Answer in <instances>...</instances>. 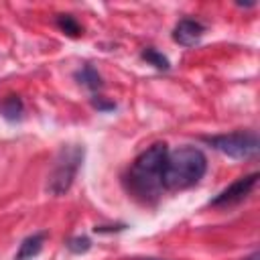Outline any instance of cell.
<instances>
[{
  "label": "cell",
  "mask_w": 260,
  "mask_h": 260,
  "mask_svg": "<svg viewBox=\"0 0 260 260\" xmlns=\"http://www.w3.org/2000/svg\"><path fill=\"white\" fill-rule=\"evenodd\" d=\"M65 248L71 254H85L91 248V240L87 236H73V238H69L65 242Z\"/></svg>",
  "instance_id": "cell-12"
},
{
  "label": "cell",
  "mask_w": 260,
  "mask_h": 260,
  "mask_svg": "<svg viewBox=\"0 0 260 260\" xmlns=\"http://www.w3.org/2000/svg\"><path fill=\"white\" fill-rule=\"evenodd\" d=\"M73 77L77 79L79 85L87 87L89 91H100V89L104 87V79H102V75H100L98 69H95L93 65H89V63H85L81 69H77V71L73 73Z\"/></svg>",
  "instance_id": "cell-8"
},
{
  "label": "cell",
  "mask_w": 260,
  "mask_h": 260,
  "mask_svg": "<svg viewBox=\"0 0 260 260\" xmlns=\"http://www.w3.org/2000/svg\"><path fill=\"white\" fill-rule=\"evenodd\" d=\"M169 154V146L165 142H154L144 148L126 173V187L128 191L140 199L142 203H152L158 199L162 189V165Z\"/></svg>",
  "instance_id": "cell-1"
},
{
  "label": "cell",
  "mask_w": 260,
  "mask_h": 260,
  "mask_svg": "<svg viewBox=\"0 0 260 260\" xmlns=\"http://www.w3.org/2000/svg\"><path fill=\"white\" fill-rule=\"evenodd\" d=\"M85 148L81 144H63L55 156L53 169L47 179V193L59 197L67 193L77 177V171L83 162Z\"/></svg>",
  "instance_id": "cell-3"
},
{
  "label": "cell",
  "mask_w": 260,
  "mask_h": 260,
  "mask_svg": "<svg viewBox=\"0 0 260 260\" xmlns=\"http://www.w3.org/2000/svg\"><path fill=\"white\" fill-rule=\"evenodd\" d=\"M91 106H93L98 112H110V110H116V104H114V102H106V100L100 98V95H95V98L91 100Z\"/></svg>",
  "instance_id": "cell-13"
},
{
  "label": "cell",
  "mask_w": 260,
  "mask_h": 260,
  "mask_svg": "<svg viewBox=\"0 0 260 260\" xmlns=\"http://www.w3.org/2000/svg\"><path fill=\"white\" fill-rule=\"evenodd\" d=\"M203 140L219 150L221 154L234 158V160H248L254 158L260 150V140L254 130H236L228 134H215V136H203Z\"/></svg>",
  "instance_id": "cell-4"
},
{
  "label": "cell",
  "mask_w": 260,
  "mask_h": 260,
  "mask_svg": "<svg viewBox=\"0 0 260 260\" xmlns=\"http://www.w3.org/2000/svg\"><path fill=\"white\" fill-rule=\"evenodd\" d=\"M45 238H47V232H37V234L26 236L20 242V246H18V250L14 254V260H32L35 256H39L41 250H43Z\"/></svg>",
  "instance_id": "cell-7"
},
{
  "label": "cell",
  "mask_w": 260,
  "mask_h": 260,
  "mask_svg": "<svg viewBox=\"0 0 260 260\" xmlns=\"http://www.w3.org/2000/svg\"><path fill=\"white\" fill-rule=\"evenodd\" d=\"M57 26H59L67 37H73V39H77V37L83 35V26H81V24L77 22V18L71 16V14H59V16H57Z\"/></svg>",
  "instance_id": "cell-11"
},
{
  "label": "cell",
  "mask_w": 260,
  "mask_h": 260,
  "mask_svg": "<svg viewBox=\"0 0 260 260\" xmlns=\"http://www.w3.org/2000/svg\"><path fill=\"white\" fill-rule=\"evenodd\" d=\"M128 260H158V258H128Z\"/></svg>",
  "instance_id": "cell-16"
},
{
  "label": "cell",
  "mask_w": 260,
  "mask_h": 260,
  "mask_svg": "<svg viewBox=\"0 0 260 260\" xmlns=\"http://www.w3.org/2000/svg\"><path fill=\"white\" fill-rule=\"evenodd\" d=\"M258 179H260V175H258L256 171L250 173V175H244V177L236 179V181L230 183L225 189H221V191L209 201V205H211V207H232V205L244 201V199L254 191Z\"/></svg>",
  "instance_id": "cell-5"
},
{
  "label": "cell",
  "mask_w": 260,
  "mask_h": 260,
  "mask_svg": "<svg viewBox=\"0 0 260 260\" xmlns=\"http://www.w3.org/2000/svg\"><path fill=\"white\" fill-rule=\"evenodd\" d=\"M24 114V104L18 95H6L0 102V116L8 122H20Z\"/></svg>",
  "instance_id": "cell-9"
},
{
  "label": "cell",
  "mask_w": 260,
  "mask_h": 260,
  "mask_svg": "<svg viewBox=\"0 0 260 260\" xmlns=\"http://www.w3.org/2000/svg\"><path fill=\"white\" fill-rule=\"evenodd\" d=\"M140 59L146 61L148 65H152V67L158 69V71H169V69H171V61H169V57L162 55L160 51H156L154 47H146V49H142V51H140Z\"/></svg>",
  "instance_id": "cell-10"
},
{
  "label": "cell",
  "mask_w": 260,
  "mask_h": 260,
  "mask_svg": "<svg viewBox=\"0 0 260 260\" xmlns=\"http://www.w3.org/2000/svg\"><path fill=\"white\" fill-rule=\"evenodd\" d=\"M244 260H260V254H258V252H252V254H250V256H246Z\"/></svg>",
  "instance_id": "cell-15"
},
{
  "label": "cell",
  "mask_w": 260,
  "mask_h": 260,
  "mask_svg": "<svg viewBox=\"0 0 260 260\" xmlns=\"http://www.w3.org/2000/svg\"><path fill=\"white\" fill-rule=\"evenodd\" d=\"M205 35V24L195 18H181L173 28V41L181 47H193Z\"/></svg>",
  "instance_id": "cell-6"
},
{
  "label": "cell",
  "mask_w": 260,
  "mask_h": 260,
  "mask_svg": "<svg viewBox=\"0 0 260 260\" xmlns=\"http://www.w3.org/2000/svg\"><path fill=\"white\" fill-rule=\"evenodd\" d=\"M126 225L124 223H118V225H95L93 232L95 234H112V232H122Z\"/></svg>",
  "instance_id": "cell-14"
},
{
  "label": "cell",
  "mask_w": 260,
  "mask_h": 260,
  "mask_svg": "<svg viewBox=\"0 0 260 260\" xmlns=\"http://www.w3.org/2000/svg\"><path fill=\"white\" fill-rule=\"evenodd\" d=\"M207 171V156L201 148L191 144L177 146L169 150L162 165V189L165 191H185L197 185Z\"/></svg>",
  "instance_id": "cell-2"
}]
</instances>
